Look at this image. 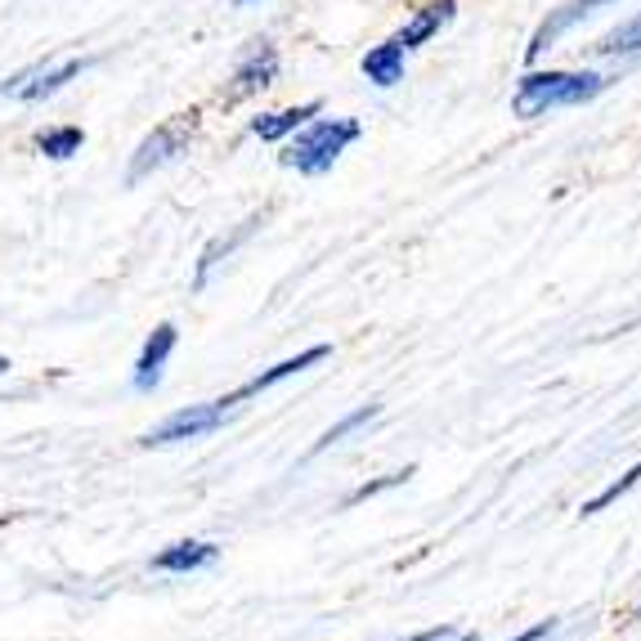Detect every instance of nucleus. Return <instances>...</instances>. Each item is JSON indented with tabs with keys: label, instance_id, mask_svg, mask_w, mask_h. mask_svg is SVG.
<instances>
[{
	"label": "nucleus",
	"instance_id": "obj_11",
	"mask_svg": "<svg viewBox=\"0 0 641 641\" xmlns=\"http://www.w3.org/2000/svg\"><path fill=\"white\" fill-rule=\"evenodd\" d=\"M216 557H220L216 542H171V548H162L153 557V570L158 574H193V570L216 565Z\"/></svg>",
	"mask_w": 641,
	"mask_h": 641
},
{
	"label": "nucleus",
	"instance_id": "obj_12",
	"mask_svg": "<svg viewBox=\"0 0 641 641\" xmlns=\"http://www.w3.org/2000/svg\"><path fill=\"white\" fill-rule=\"evenodd\" d=\"M404 59H409V49L390 36V41H381V45L368 49L359 68H364V77H368L373 85L390 90V85H400V81H404Z\"/></svg>",
	"mask_w": 641,
	"mask_h": 641
},
{
	"label": "nucleus",
	"instance_id": "obj_24",
	"mask_svg": "<svg viewBox=\"0 0 641 641\" xmlns=\"http://www.w3.org/2000/svg\"><path fill=\"white\" fill-rule=\"evenodd\" d=\"M5 368H10V359H0V373H5Z\"/></svg>",
	"mask_w": 641,
	"mask_h": 641
},
{
	"label": "nucleus",
	"instance_id": "obj_19",
	"mask_svg": "<svg viewBox=\"0 0 641 641\" xmlns=\"http://www.w3.org/2000/svg\"><path fill=\"white\" fill-rule=\"evenodd\" d=\"M413 476V467H404V471H394V476H381V480H368V484H359L351 499H345V507H355V503H368V499H377V493H386V489H394V484H404Z\"/></svg>",
	"mask_w": 641,
	"mask_h": 641
},
{
	"label": "nucleus",
	"instance_id": "obj_21",
	"mask_svg": "<svg viewBox=\"0 0 641 641\" xmlns=\"http://www.w3.org/2000/svg\"><path fill=\"white\" fill-rule=\"evenodd\" d=\"M439 637H449V628H426V632H413V637H404V641H439Z\"/></svg>",
	"mask_w": 641,
	"mask_h": 641
},
{
	"label": "nucleus",
	"instance_id": "obj_2",
	"mask_svg": "<svg viewBox=\"0 0 641 641\" xmlns=\"http://www.w3.org/2000/svg\"><path fill=\"white\" fill-rule=\"evenodd\" d=\"M610 85V77L602 72H525L516 81V99H512V113L516 117H542L552 108H579V104H592L602 90Z\"/></svg>",
	"mask_w": 641,
	"mask_h": 641
},
{
	"label": "nucleus",
	"instance_id": "obj_20",
	"mask_svg": "<svg viewBox=\"0 0 641 641\" xmlns=\"http://www.w3.org/2000/svg\"><path fill=\"white\" fill-rule=\"evenodd\" d=\"M557 632V619H538L534 628H525L520 637H512V641H542V637H552Z\"/></svg>",
	"mask_w": 641,
	"mask_h": 641
},
{
	"label": "nucleus",
	"instance_id": "obj_3",
	"mask_svg": "<svg viewBox=\"0 0 641 641\" xmlns=\"http://www.w3.org/2000/svg\"><path fill=\"white\" fill-rule=\"evenodd\" d=\"M193 130H197V113H175V117H167L153 135H144L139 148L130 153L126 184H139V180H148L153 171H162L167 162H175V158L184 153V148H188Z\"/></svg>",
	"mask_w": 641,
	"mask_h": 641
},
{
	"label": "nucleus",
	"instance_id": "obj_7",
	"mask_svg": "<svg viewBox=\"0 0 641 641\" xmlns=\"http://www.w3.org/2000/svg\"><path fill=\"white\" fill-rule=\"evenodd\" d=\"M606 5H615V0H565L561 10H552L548 19L538 23V32L529 36V45H525V64H538L548 49L574 27V23H583L587 14H597V10H606Z\"/></svg>",
	"mask_w": 641,
	"mask_h": 641
},
{
	"label": "nucleus",
	"instance_id": "obj_22",
	"mask_svg": "<svg viewBox=\"0 0 641 641\" xmlns=\"http://www.w3.org/2000/svg\"><path fill=\"white\" fill-rule=\"evenodd\" d=\"M439 641H476V632H458V637L449 632V637H439Z\"/></svg>",
	"mask_w": 641,
	"mask_h": 641
},
{
	"label": "nucleus",
	"instance_id": "obj_8",
	"mask_svg": "<svg viewBox=\"0 0 641 641\" xmlns=\"http://www.w3.org/2000/svg\"><path fill=\"white\" fill-rule=\"evenodd\" d=\"M332 355V345H310V351H301V355H291V359H283V364H274V368H265V373H256L252 381H242L233 394H225V409H238L242 400H252V394H261V390H270V386H278V381H287V377H296V373H306V368H314V364H323Z\"/></svg>",
	"mask_w": 641,
	"mask_h": 641
},
{
	"label": "nucleus",
	"instance_id": "obj_15",
	"mask_svg": "<svg viewBox=\"0 0 641 641\" xmlns=\"http://www.w3.org/2000/svg\"><path fill=\"white\" fill-rule=\"evenodd\" d=\"M592 49H597L602 59H637V55H641V14H632V19L619 23V27H610Z\"/></svg>",
	"mask_w": 641,
	"mask_h": 641
},
{
	"label": "nucleus",
	"instance_id": "obj_23",
	"mask_svg": "<svg viewBox=\"0 0 641 641\" xmlns=\"http://www.w3.org/2000/svg\"><path fill=\"white\" fill-rule=\"evenodd\" d=\"M233 5H238V10H242V5H252V0H233Z\"/></svg>",
	"mask_w": 641,
	"mask_h": 641
},
{
	"label": "nucleus",
	"instance_id": "obj_6",
	"mask_svg": "<svg viewBox=\"0 0 641 641\" xmlns=\"http://www.w3.org/2000/svg\"><path fill=\"white\" fill-rule=\"evenodd\" d=\"M85 68H90V59H68V64H59V68H45V64H36V68L14 72L5 85H0V94H19L23 104H41V99L59 94L68 81H77Z\"/></svg>",
	"mask_w": 641,
	"mask_h": 641
},
{
	"label": "nucleus",
	"instance_id": "obj_17",
	"mask_svg": "<svg viewBox=\"0 0 641 641\" xmlns=\"http://www.w3.org/2000/svg\"><path fill=\"white\" fill-rule=\"evenodd\" d=\"M377 413H381V404H359V409H355L351 417H341L336 426H328V431H323V439H314V449H310V458H319L323 449H332V444H341L345 435H351V431H359L364 422H373Z\"/></svg>",
	"mask_w": 641,
	"mask_h": 641
},
{
	"label": "nucleus",
	"instance_id": "obj_10",
	"mask_svg": "<svg viewBox=\"0 0 641 641\" xmlns=\"http://www.w3.org/2000/svg\"><path fill=\"white\" fill-rule=\"evenodd\" d=\"M454 14H458V0H431V5H422L400 32H394V41H400L404 49H417V45H426L439 27H449Z\"/></svg>",
	"mask_w": 641,
	"mask_h": 641
},
{
	"label": "nucleus",
	"instance_id": "obj_4",
	"mask_svg": "<svg viewBox=\"0 0 641 641\" xmlns=\"http://www.w3.org/2000/svg\"><path fill=\"white\" fill-rule=\"evenodd\" d=\"M233 409H225L220 400H211V404H188V409H180V413H171L162 426H153L144 435V444L148 449H158V444H180V439H197V435H211V431H220L225 426V417H229Z\"/></svg>",
	"mask_w": 641,
	"mask_h": 641
},
{
	"label": "nucleus",
	"instance_id": "obj_13",
	"mask_svg": "<svg viewBox=\"0 0 641 641\" xmlns=\"http://www.w3.org/2000/svg\"><path fill=\"white\" fill-rule=\"evenodd\" d=\"M319 113H323L319 99H310V104H296V108H278V113H261V117L252 122V135L265 139V144H278V139H287L291 130H301L310 117H319Z\"/></svg>",
	"mask_w": 641,
	"mask_h": 641
},
{
	"label": "nucleus",
	"instance_id": "obj_9",
	"mask_svg": "<svg viewBox=\"0 0 641 641\" xmlns=\"http://www.w3.org/2000/svg\"><path fill=\"white\" fill-rule=\"evenodd\" d=\"M175 341H180V328L175 323H158L153 336L144 341V351H139V364H135V390H158L162 386V368L175 351Z\"/></svg>",
	"mask_w": 641,
	"mask_h": 641
},
{
	"label": "nucleus",
	"instance_id": "obj_16",
	"mask_svg": "<svg viewBox=\"0 0 641 641\" xmlns=\"http://www.w3.org/2000/svg\"><path fill=\"white\" fill-rule=\"evenodd\" d=\"M81 144H85V130L81 126H49L36 135V148L49 158V162H68L81 153Z\"/></svg>",
	"mask_w": 641,
	"mask_h": 641
},
{
	"label": "nucleus",
	"instance_id": "obj_18",
	"mask_svg": "<svg viewBox=\"0 0 641 641\" xmlns=\"http://www.w3.org/2000/svg\"><path fill=\"white\" fill-rule=\"evenodd\" d=\"M637 480H641V462H637V467H632L628 476H619V480H615L610 489H602V493H597V499H592V503H583V516H597V512H606V507H610V503L619 499V493H628V489H632Z\"/></svg>",
	"mask_w": 641,
	"mask_h": 641
},
{
	"label": "nucleus",
	"instance_id": "obj_14",
	"mask_svg": "<svg viewBox=\"0 0 641 641\" xmlns=\"http://www.w3.org/2000/svg\"><path fill=\"white\" fill-rule=\"evenodd\" d=\"M261 220H265V216H247V220H242V225H238L233 233H225V238L207 242V252H203V261H197V274H193V287H197V291H203V287L211 283V270H216V265H225V261H229V256L238 252V247H242V238L252 233V229H256Z\"/></svg>",
	"mask_w": 641,
	"mask_h": 641
},
{
	"label": "nucleus",
	"instance_id": "obj_1",
	"mask_svg": "<svg viewBox=\"0 0 641 641\" xmlns=\"http://www.w3.org/2000/svg\"><path fill=\"white\" fill-rule=\"evenodd\" d=\"M364 135V126L355 117H310L301 130H291L278 162L287 171H301V175H323L341 162V153Z\"/></svg>",
	"mask_w": 641,
	"mask_h": 641
},
{
	"label": "nucleus",
	"instance_id": "obj_5",
	"mask_svg": "<svg viewBox=\"0 0 641 641\" xmlns=\"http://www.w3.org/2000/svg\"><path fill=\"white\" fill-rule=\"evenodd\" d=\"M278 81V49L270 41H252L238 55L233 64V77H229V90L225 99H247V94H261Z\"/></svg>",
	"mask_w": 641,
	"mask_h": 641
}]
</instances>
